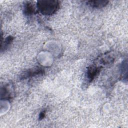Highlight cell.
Instances as JSON below:
<instances>
[{"label":"cell","instance_id":"6da1fadb","mask_svg":"<svg viewBox=\"0 0 128 128\" xmlns=\"http://www.w3.org/2000/svg\"><path fill=\"white\" fill-rule=\"evenodd\" d=\"M36 6L39 12L44 16H51L60 8L59 2L56 0H38Z\"/></svg>","mask_w":128,"mask_h":128},{"label":"cell","instance_id":"8992f818","mask_svg":"<svg viewBox=\"0 0 128 128\" xmlns=\"http://www.w3.org/2000/svg\"><path fill=\"white\" fill-rule=\"evenodd\" d=\"M2 98L6 100H10L12 98V93L6 86H4L1 90V98Z\"/></svg>","mask_w":128,"mask_h":128},{"label":"cell","instance_id":"52a82bcc","mask_svg":"<svg viewBox=\"0 0 128 128\" xmlns=\"http://www.w3.org/2000/svg\"><path fill=\"white\" fill-rule=\"evenodd\" d=\"M14 40V38L12 36H10L8 37L4 43V46L2 47V50L3 49L4 50H6L9 46V45L12 42V40Z\"/></svg>","mask_w":128,"mask_h":128},{"label":"cell","instance_id":"7a4b0ae2","mask_svg":"<svg viewBox=\"0 0 128 128\" xmlns=\"http://www.w3.org/2000/svg\"><path fill=\"white\" fill-rule=\"evenodd\" d=\"M44 72V70L41 68L30 69L24 72L20 76V80H26L30 78L35 77L38 76L42 75Z\"/></svg>","mask_w":128,"mask_h":128},{"label":"cell","instance_id":"3957f363","mask_svg":"<svg viewBox=\"0 0 128 128\" xmlns=\"http://www.w3.org/2000/svg\"><path fill=\"white\" fill-rule=\"evenodd\" d=\"M100 70V67H97L94 66L88 67L86 72V76L88 81L90 82H92L98 74Z\"/></svg>","mask_w":128,"mask_h":128},{"label":"cell","instance_id":"277c9868","mask_svg":"<svg viewBox=\"0 0 128 128\" xmlns=\"http://www.w3.org/2000/svg\"><path fill=\"white\" fill-rule=\"evenodd\" d=\"M108 1L104 0H88L87 2V4L91 7L94 8H102L106 6L108 4Z\"/></svg>","mask_w":128,"mask_h":128},{"label":"cell","instance_id":"ba28073f","mask_svg":"<svg viewBox=\"0 0 128 128\" xmlns=\"http://www.w3.org/2000/svg\"><path fill=\"white\" fill-rule=\"evenodd\" d=\"M46 110H44V111H42L40 112V116H39V120H41L43 119L44 118V116H46Z\"/></svg>","mask_w":128,"mask_h":128},{"label":"cell","instance_id":"5b68a950","mask_svg":"<svg viewBox=\"0 0 128 128\" xmlns=\"http://www.w3.org/2000/svg\"><path fill=\"white\" fill-rule=\"evenodd\" d=\"M24 12L26 16H29L35 14V8L32 2H28L24 4Z\"/></svg>","mask_w":128,"mask_h":128}]
</instances>
